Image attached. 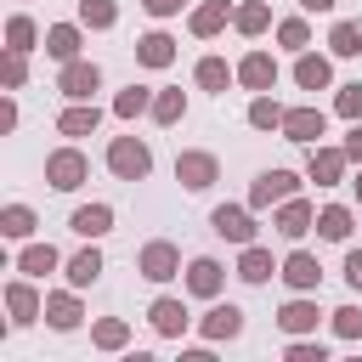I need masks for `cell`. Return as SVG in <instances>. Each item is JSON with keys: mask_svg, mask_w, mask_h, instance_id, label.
Instances as JSON below:
<instances>
[{"mask_svg": "<svg viewBox=\"0 0 362 362\" xmlns=\"http://www.w3.org/2000/svg\"><path fill=\"white\" fill-rule=\"evenodd\" d=\"M107 170H113L119 181H147V170H153L147 141H136V136H113V141H107Z\"/></svg>", "mask_w": 362, "mask_h": 362, "instance_id": "6da1fadb", "label": "cell"}, {"mask_svg": "<svg viewBox=\"0 0 362 362\" xmlns=\"http://www.w3.org/2000/svg\"><path fill=\"white\" fill-rule=\"evenodd\" d=\"M136 272H141L147 283H170V277L181 272V249H175L170 238H153V243H141V255H136Z\"/></svg>", "mask_w": 362, "mask_h": 362, "instance_id": "7a4b0ae2", "label": "cell"}, {"mask_svg": "<svg viewBox=\"0 0 362 362\" xmlns=\"http://www.w3.org/2000/svg\"><path fill=\"white\" fill-rule=\"evenodd\" d=\"M85 175H90V158H85L79 147H57V153L45 158V181H51L57 192H74Z\"/></svg>", "mask_w": 362, "mask_h": 362, "instance_id": "3957f363", "label": "cell"}, {"mask_svg": "<svg viewBox=\"0 0 362 362\" xmlns=\"http://www.w3.org/2000/svg\"><path fill=\"white\" fill-rule=\"evenodd\" d=\"M96 85H102V68H96V62H85V57L62 62V74H57V90H62L68 102H90V96H96Z\"/></svg>", "mask_w": 362, "mask_h": 362, "instance_id": "277c9868", "label": "cell"}, {"mask_svg": "<svg viewBox=\"0 0 362 362\" xmlns=\"http://www.w3.org/2000/svg\"><path fill=\"white\" fill-rule=\"evenodd\" d=\"M215 175H221V164H215V153H198V147H187V153H175V181H181L187 192H204V187H215Z\"/></svg>", "mask_w": 362, "mask_h": 362, "instance_id": "5b68a950", "label": "cell"}, {"mask_svg": "<svg viewBox=\"0 0 362 362\" xmlns=\"http://www.w3.org/2000/svg\"><path fill=\"white\" fill-rule=\"evenodd\" d=\"M294 192H300L294 170H266V175H255V187H249V209H272V204H283V198H294Z\"/></svg>", "mask_w": 362, "mask_h": 362, "instance_id": "8992f818", "label": "cell"}, {"mask_svg": "<svg viewBox=\"0 0 362 362\" xmlns=\"http://www.w3.org/2000/svg\"><path fill=\"white\" fill-rule=\"evenodd\" d=\"M209 226H215L226 243H255V215H249L243 204H221V209L209 215Z\"/></svg>", "mask_w": 362, "mask_h": 362, "instance_id": "52a82bcc", "label": "cell"}, {"mask_svg": "<svg viewBox=\"0 0 362 362\" xmlns=\"http://www.w3.org/2000/svg\"><path fill=\"white\" fill-rule=\"evenodd\" d=\"M277 277L294 288V294H311L317 283H322V266H317V255H305V249H294L283 266H277Z\"/></svg>", "mask_w": 362, "mask_h": 362, "instance_id": "ba28073f", "label": "cell"}, {"mask_svg": "<svg viewBox=\"0 0 362 362\" xmlns=\"http://www.w3.org/2000/svg\"><path fill=\"white\" fill-rule=\"evenodd\" d=\"M345 164H351V158H345V147H317V141H311V158H305V175H311L317 187H334V181L345 175Z\"/></svg>", "mask_w": 362, "mask_h": 362, "instance_id": "9c48e42d", "label": "cell"}, {"mask_svg": "<svg viewBox=\"0 0 362 362\" xmlns=\"http://www.w3.org/2000/svg\"><path fill=\"white\" fill-rule=\"evenodd\" d=\"M198 334H204L209 345H215V339H238V334H243V311H238L232 300H226V305H209L204 322H198Z\"/></svg>", "mask_w": 362, "mask_h": 362, "instance_id": "30bf717a", "label": "cell"}, {"mask_svg": "<svg viewBox=\"0 0 362 362\" xmlns=\"http://www.w3.org/2000/svg\"><path fill=\"white\" fill-rule=\"evenodd\" d=\"M322 130H328V113L322 107H288L283 113V136L288 141H317Z\"/></svg>", "mask_w": 362, "mask_h": 362, "instance_id": "8fae6325", "label": "cell"}, {"mask_svg": "<svg viewBox=\"0 0 362 362\" xmlns=\"http://www.w3.org/2000/svg\"><path fill=\"white\" fill-rule=\"evenodd\" d=\"M272 226H277L283 238H305V232L317 226V209H311L305 198H283V204H277V221H272Z\"/></svg>", "mask_w": 362, "mask_h": 362, "instance_id": "7c38bea8", "label": "cell"}, {"mask_svg": "<svg viewBox=\"0 0 362 362\" xmlns=\"http://www.w3.org/2000/svg\"><path fill=\"white\" fill-rule=\"evenodd\" d=\"M226 23H232V6H226V0H204V6H192V17H187V28H192L198 40H215Z\"/></svg>", "mask_w": 362, "mask_h": 362, "instance_id": "4fadbf2b", "label": "cell"}, {"mask_svg": "<svg viewBox=\"0 0 362 362\" xmlns=\"http://www.w3.org/2000/svg\"><path fill=\"white\" fill-rule=\"evenodd\" d=\"M221 283H226V272H221V260H209V255H198V260L187 266V288H192L198 300H215V294H221Z\"/></svg>", "mask_w": 362, "mask_h": 362, "instance_id": "5bb4252c", "label": "cell"}, {"mask_svg": "<svg viewBox=\"0 0 362 362\" xmlns=\"http://www.w3.org/2000/svg\"><path fill=\"white\" fill-rule=\"evenodd\" d=\"M79 317H85V311H79L74 283H68V288H57V294H45V322H51V328H62V334H68V328H79Z\"/></svg>", "mask_w": 362, "mask_h": 362, "instance_id": "9a60e30c", "label": "cell"}, {"mask_svg": "<svg viewBox=\"0 0 362 362\" xmlns=\"http://www.w3.org/2000/svg\"><path fill=\"white\" fill-rule=\"evenodd\" d=\"M136 62H141V68H170V62H175V40H170L164 28L141 34V40H136Z\"/></svg>", "mask_w": 362, "mask_h": 362, "instance_id": "2e32d148", "label": "cell"}, {"mask_svg": "<svg viewBox=\"0 0 362 362\" xmlns=\"http://www.w3.org/2000/svg\"><path fill=\"white\" fill-rule=\"evenodd\" d=\"M238 79H243L249 90H272V85H277V62H272V51H249V57L238 62Z\"/></svg>", "mask_w": 362, "mask_h": 362, "instance_id": "e0dca14e", "label": "cell"}, {"mask_svg": "<svg viewBox=\"0 0 362 362\" xmlns=\"http://www.w3.org/2000/svg\"><path fill=\"white\" fill-rule=\"evenodd\" d=\"M294 79H300V90H328V85H334V62H328V57H317V51H300Z\"/></svg>", "mask_w": 362, "mask_h": 362, "instance_id": "ac0fdd59", "label": "cell"}, {"mask_svg": "<svg viewBox=\"0 0 362 362\" xmlns=\"http://www.w3.org/2000/svg\"><path fill=\"white\" fill-rule=\"evenodd\" d=\"M68 226H74L79 238H90V243H96L102 232H113V209H107V204H79Z\"/></svg>", "mask_w": 362, "mask_h": 362, "instance_id": "d6986e66", "label": "cell"}, {"mask_svg": "<svg viewBox=\"0 0 362 362\" xmlns=\"http://www.w3.org/2000/svg\"><path fill=\"white\" fill-rule=\"evenodd\" d=\"M6 311H11V322H34V317H45V300L28 283H6Z\"/></svg>", "mask_w": 362, "mask_h": 362, "instance_id": "ffe728a7", "label": "cell"}, {"mask_svg": "<svg viewBox=\"0 0 362 362\" xmlns=\"http://www.w3.org/2000/svg\"><path fill=\"white\" fill-rule=\"evenodd\" d=\"M96 124H102V107H96V102H74V107H62V119H57L62 136H90Z\"/></svg>", "mask_w": 362, "mask_h": 362, "instance_id": "44dd1931", "label": "cell"}, {"mask_svg": "<svg viewBox=\"0 0 362 362\" xmlns=\"http://www.w3.org/2000/svg\"><path fill=\"white\" fill-rule=\"evenodd\" d=\"M272 272H277L272 249H260V243H243V255H238V277H243V283H266Z\"/></svg>", "mask_w": 362, "mask_h": 362, "instance_id": "7402d4cb", "label": "cell"}, {"mask_svg": "<svg viewBox=\"0 0 362 362\" xmlns=\"http://www.w3.org/2000/svg\"><path fill=\"white\" fill-rule=\"evenodd\" d=\"M232 28H238V34H249V40H255V34H266V28H272V6H266V0H243V6L232 11Z\"/></svg>", "mask_w": 362, "mask_h": 362, "instance_id": "603a6c76", "label": "cell"}, {"mask_svg": "<svg viewBox=\"0 0 362 362\" xmlns=\"http://www.w3.org/2000/svg\"><path fill=\"white\" fill-rule=\"evenodd\" d=\"M147 317H153V328H158V334H170V339L187 328V305H181V300H170V294H164V300H153V305H147Z\"/></svg>", "mask_w": 362, "mask_h": 362, "instance_id": "cb8c5ba5", "label": "cell"}, {"mask_svg": "<svg viewBox=\"0 0 362 362\" xmlns=\"http://www.w3.org/2000/svg\"><path fill=\"white\" fill-rule=\"evenodd\" d=\"M277 328H283V334H311V328H317V300H288V305L277 311Z\"/></svg>", "mask_w": 362, "mask_h": 362, "instance_id": "d4e9b609", "label": "cell"}, {"mask_svg": "<svg viewBox=\"0 0 362 362\" xmlns=\"http://www.w3.org/2000/svg\"><path fill=\"white\" fill-rule=\"evenodd\" d=\"M45 51H51L57 62H74V57H79V28H74V23L45 28Z\"/></svg>", "mask_w": 362, "mask_h": 362, "instance_id": "484cf974", "label": "cell"}, {"mask_svg": "<svg viewBox=\"0 0 362 362\" xmlns=\"http://www.w3.org/2000/svg\"><path fill=\"white\" fill-rule=\"evenodd\" d=\"M17 272H23V277H45V272H57V249H51V243H28V249L17 255Z\"/></svg>", "mask_w": 362, "mask_h": 362, "instance_id": "4316f807", "label": "cell"}, {"mask_svg": "<svg viewBox=\"0 0 362 362\" xmlns=\"http://www.w3.org/2000/svg\"><path fill=\"white\" fill-rule=\"evenodd\" d=\"M317 232H322L328 243H345V238H351V209H345V204H328V209L317 215Z\"/></svg>", "mask_w": 362, "mask_h": 362, "instance_id": "83f0119b", "label": "cell"}, {"mask_svg": "<svg viewBox=\"0 0 362 362\" xmlns=\"http://www.w3.org/2000/svg\"><path fill=\"white\" fill-rule=\"evenodd\" d=\"M96 277H102V255H96V249H79V255L68 260V283H74V288H90Z\"/></svg>", "mask_w": 362, "mask_h": 362, "instance_id": "f1b7e54d", "label": "cell"}, {"mask_svg": "<svg viewBox=\"0 0 362 362\" xmlns=\"http://www.w3.org/2000/svg\"><path fill=\"white\" fill-rule=\"evenodd\" d=\"M90 339H96V351H124V345H130V322H119V317H102V322L90 328Z\"/></svg>", "mask_w": 362, "mask_h": 362, "instance_id": "f546056e", "label": "cell"}, {"mask_svg": "<svg viewBox=\"0 0 362 362\" xmlns=\"http://www.w3.org/2000/svg\"><path fill=\"white\" fill-rule=\"evenodd\" d=\"M113 113H119V119H136V113H153V90H141V85H124V90L113 96Z\"/></svg>", "mask_w": 362, "mask_h": 362, "instance_id": "4dcf8cb0", "label": "cell"}, {"mask_svg": "<svg viewBox=\"0 0 362 362\" xmlns=\"http://www.w3.org/2000/svg\"><path fill=\"white\" fill-rule=\"evenodd\" d=\"M249 124H255V130H283V107H277L266 90H255V102H249Z\"/></svg>", "mask_w": 362, "mask_h": 362, "instance_id": "1f68e13d", "label": "cell"}, {"mask_svg": "<svg viewBox=\"0 0 362 362\" xmlns=\"http://www.w3.org/2000/svg\"><path fill=\"white\" fill-rule=\"evenodd\" d=\"M34 232V209L28 204H6L0 209V238H28Z\"/></svg>", "mask_w": 362, "mask_h": 362, "instance_id": "d6a6232c", "label": "cell"}, {"mask_svg": "<svg viewBox=\"0 0 362 362\" xmlns=\"http://www.w3.org/2000/svg\"><path fill=\"white\" fill-rule=\"evenodd\" d=\"M232 79H238V68H226L221 57H204V62H198V85H204V90H226Z\"/></svg>", "mask_w": 362, "mask_h": 362, "instance_id": "836d02e7", "label": "cell"}, {"mask_svg": "<svg viewBox=\"0 0 362 362\" xmlns=\"http://www.w3.org/2000/svg\"><path fill=\"white\" fill-rule=\"evenodd\" d=\"M79 23L85 28H113L119 23V6L113 0H79Z\"/></svg>", "mask_w": 362, "mask_h": 362, "instance_id": "e575fe53", "label": "cell"}, {"mask_svg": "<svg viewBox=\"0 0 362 362\" xmlns=\"http://www.w3.org/2000/svg\"><path fill=\"white\" fill-rule=\"evenodd\" d=\"M328 45H334V57H362V23H334Z\"/></svg>", "mask_w": 362, "mask_h": 362, "instance_id": "d590c367", "label": "cell"}, {"mask_svg": "<svg viewBox=\"0 0 362 362\" xmlns=\"http://www.w3.org/2000/svg\"><path fill=\"white\" fill-rule=\"evenodd\" d=\"M23 57H28V51H11V45H6V57H0V85H6V90H17V85L28 79V62H23Z\"/></svg>", "mask_w": 362, "mask_h": 362, "instance_id": "8d00e7d4", "label": "cell"}, {"mask_svg": "<svg viewBox=\"0 0 362 362\" xmlns=\"http://www.w3.org/2000/svg\"><path fill=\"white\" fill-rule=\"evenodd\" d=\"M181 113H187V96H181V90H158V96H153V119H158V124H175Z\"/></svg>", "mask_w": 362, "mask_h": 362, "instance_id": "74e56055", "label": "cell"}, {"mask_svg": "<svg viewBox=\"0 0 362 362\" xmlns=\"http://www.w3.org/2000/svg\"><path fill=\"white\" fill-rule=\"evenodd\" d=\"M34 40H40V28H34L28 17H11V23H6V45H11V51H34Z\"/></svg>", "mask_w": 362, "mask_h": 362, "instance_id": "f35d334b", "label": "cell"}, {"mask_svg": "<svg viewBox=\"0 0 362 362\" xmlns=\"http://www.w3.org/2000/svg\"><path fill=\"white\" fill-rule=\"evenodd\" d=\"M277 40H283L288 51H305V45H311V28H305V17H283V23H277Z\"/></svg>", "mask_w": 362, "mask_h": 362, "instance_id": "ab89813d", "label": "cell"}, {"mask_svg": "<svg viewBox=\"0 0 362 362\" xmlns=\"http://www.w3.org/2000/svg\"><path fill=\"white\" fill-rule=\"evenodd\" d=\"M334 334H339V339H362V311H356V305H339V311H334Z\"/></svg>", "mask_w": 362, "mask_h": 362, "instance_id": "60d3db41", "label": "cell"}, {"mask_svg": "<svg viewBox=\"0 0 362 362\" xmlns=\"http://www.w3.org/2000/svg\"><path fill=\"white\" fill-rule=\"evenodd\" d=\"M334 113H339V119H362V85H339Z\"/></svg>", "mask_w": 362, "mask_h": 362, "instance_id": "b9f144b4", "label": "cell"}, {"mask_svg": "<svg viewBox=\"0 0 362 362\" xmlns=\"http://www.w3.org/2000/svg\"><path fill=\"white\" fill-rule=\"evenodd\" d=\"M322 356H328L322 345H311V339H300V334H294V345H288V362H322Z\"/></svg>", "mask_w": 362, "mask_h": 362, "instance_id": "7bdbcfd3", "label": "cell"}, {"mask_svg": "<svg viewBox=\"0 0 362 362\" xmlns=\"http://www.w3.org/2000/svg\"><path fill=\"white\" fill-rule=\"evenodd\" d=\"M345 158L362 164V119H351V136H345Z\"/></svg>", "mask_w": 362, "mask_h": 362, "instance_id": "ee69618b", "label": "cell"}, {"mask_svg": "<svg viewBox=\"0 0 362 362\" xmlns=\"http://www.w3.org/2000/svg\"><path fill=\"white\" fill-rule=\"evenodd\" d=\"M345 283L362 294V249H351V255H345Z\"/></svg>", "mask_w": 362, "mask_h": 362, "instance_id": "f6af8a7d", "label": "cell"}, {"mask_svg": "<svg viewBox=\"0 0 362 362\" xmlns=\"http://www.w3.org/2000/svg\"><path fill=\"white\" fill-rule=\"evenodd\" d=\"M141 6H147V17H175L187 0H141Z\"/></svg>", "mask_w": 362, "mask_h": 362, "instance_id": "bcb514c9", "label": "cell"}, {"mask_svg": "<svg viewBox=\"0 0 362 362\" xmlns=\"http://www.w3.org/2000/svg\"><path fill=\"white\" fill-rule=\"evenodd\" d=\"M334 6H339V0H300V11H311V17H317V11H334Z\"/></svg>", "mask_w": 362, "mask_h": 362, "instance_id": "7dc6e473", "label": "cell"}, {"mask_svg": "<svg viewBox=\"0 0 362 362\" xmlns=\"http://www.w3.org/2000/svg\"><path fill=\"white\" fill-rule=\"evenodd\" d=\"M356 204H362V175H356Z\"/></svg>", "mask_w": 362, "mask_h": 362, "instance_id": "c3c4849f", "label": "cell"}]
</instances>
